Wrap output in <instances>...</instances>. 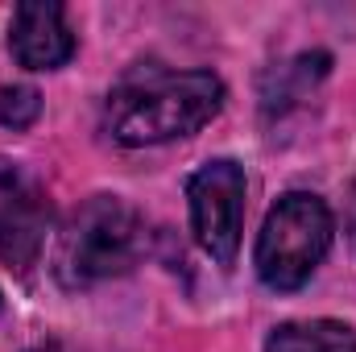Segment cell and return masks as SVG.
I'll use <instances>...</instances> for the list:
<instances>
[{"instance_id": "1", "label": "cell", "mask_w": 356, "mask_h": 352, "mask_svg": "<svg viewBox=\"0 0 356 352\" xmlns=\"http://www.w3.org/2000/svg\"><path fill=\"white\" fill-rule=\"evenodd\" d=\"M224 108V83L211 71L137 67L104 104V129L120 145H162L199 133Z\"/></svg>"}, {"instance_id": "2", "label": "cell", "mask_w": 356, "mask_h": 352, "mask_svg": "<svg viewBox=\"0 0 356 352\" xmlns=\"http://www.w3.org/2000/svg\"><path fill=\"white\" fill-rule=\"evenodd\" d=\"M141 253H145L141 216L116 195H91L71 216V224L58 241L54 273L67 290H79V286H95L104 278L129 273Z\"/></svg>"}, {"instance_id": "3", "label": "cell", "mask_w": 356, "mask_h": 352, "mask_svg": "<svg viewBox=\"0 0 356 352\" xmlns=\"http://www.w3.org/2000/svg\"><path fill=\"white\" fill-rule=\"evenodd\" d=\"M336 220L327 203L311 191L282 195L266 216V228L257 237V273L269 290H298L311 282V273L332 249Z\"/></svg>"}, {"instance_id": "4", "label": "cell", "mask_w": 356, "mask_h": 352, "mask_svg": "<svg viewBox=\"0 0 356 352\" xmlns=\"http://www.w3.org/2000/svg\"><path fill=\"white\" fill-rule=\"evenodd\" d=\"M186 199H191V228L203 253L220 265H232L245 228V170L228 158H216L191 175Z\"/></svg>"}, {"instance_id": "5", "label": "cell", "mask_w": 356, "mask_h": 352, "mask_svg": "<svg viewBox=\"0 0 356 352\" xmlns=\"http://www.w3.org/2000/svg\"><path fill=\"white\" fill-rule=\"evenodd\" d=\"M46 232H50V207L42 191L13 162H0V262L25 273L38 262Z\"/></svg>"}, {"instance_id": "6", "label": "cell", "mask_w": 356, "mask_h": 352, "mask_svg": "<svg viewBox=\"0 0 356 352\" xmlns=\"http://www.w3.org/2000/svg\"><path fill=\"white\" fill-rule=\"evenodd\" d=\"M13 58L29 71H54L75 54V33L67 25L63 4L54 0H25L13 13V33H8Z\"/></svg>"}, {"instance_id": "7", "label": "cell", "mask_w": 356, "mask_h": 352, "mask_svg": "<svg viewBox=\"0 0 356 352\" xmlns=\"http://www.w3.org/2000/svg\"><path fill=\"white\" fill-rule=\"evenodd\" d=\"M327 67H332V54L315 50V54H298L294 63L269 71L266 83H261V108L266 112H286L290 104H298L307 91L327 75Z\"/></svg>"}, {"instance_id": "8", "label": "cell", "mask_w": 356, "mask_h": 352, "mask_svg": "<svg viewBox=\"0 0 356 352\" xmlns=\"http://www.w3.org/2000/svg\"><path fill=\"white\" fill-rule=\"evenodd\" d=\"M266 352H356V332L336 319L282 323L269 332Z\"/></svg>"}, {"instance_id": "9", "label": "cell", "mask_w": 356, "mask_h": 352, "mask_svg": "<svg viewBox=\"0 0 356 352\" xmlns=\"http://www.w3.org/2000/svg\"><path fill=\"white\" fill-rule=\"evenodd\" d=\"M42 116V95L25 83L0 88V125L4 129H29Z\"/></svg>"}, {"instance_id": "10", "label": "cell", "mask_w": 356, "mask_h": 352, "mask_svg": "<svg viewBox=\"0 0 356 352\" xmlns=\"http://www.w3.org/2000/svg\"><path fill=\"white\" fill-rule=\"evenodd\" d=\"M29 352H63L58 344H38V349H29Z\"/></svg>"}, {"instance_id": "11", "label": "cell", "mask_w": 356, "mask_h": 352, "mask_svg": "<svg viewBox=\"0 0 356 352\" xmlns=\"http://www.w3.org/2000/svg\"><path fill=\"white\" fill-rule=\"evenodd\" d=\"M0 307H4V298H0Z\"/></svg>"}]
</instances>
